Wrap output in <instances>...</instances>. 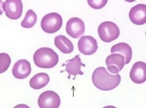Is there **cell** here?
<instances>
[{
	"mask_svg": "<svg viewBox=\"0 0 146 108\" xmlns=\"http://www.w3.org/2000/svg\"><path fill=\"white\" fill-rule=\"evenodd\" d=\"M106 64L110 73L118 74L125 66V59L120 54H112L106 58Z\"/></svg>",
	"mask_w": 146,
	"mask_h": 108,
	"instance_id": "obj_9",
	"label": "cell"
},
{
	"mask_svg": "<svg viewBox=\"0 0 146 108\" xmlns=\"http://www.w3.org/2000/svg\"><path fill=\"white\" fill-rule=\"evenodd\" d=\"M79 51L85 55H91L95 53L98 49L96 40L91 36H84L78 42Z\"/></svg>",
	"mask_w": 146,
	"mask_h": 108,
	"instance_id": "obj_8",
	"label": "cell"
},
{
	"mask_svg": "<svg viewBox=\"0 0 146 108\" xmlns=\"http://www.w3.org/2000/svg\"><path fill=\"white\" fill-rule=\"evenodd\" d=\"M129 77L136 84H142L146 80V64L142 61L135 62L131 68Z\"/></svg>",
	"mask_w": 146,
	"mask_h": 108,
	"instance_id": "obj_11",
	"label": "cell"
},
{
	"mask_svg": "<svg viewBox=\"0 0 146 108\" xmlns=\"http://www.w3.org/2000/svg\"><path fill=\"white\" fill-rule=\"evenodd\" d=\"M131 22L136 25H143L146 23V5L139 4L131 9L129 13Z\"/></svg>",
	"mask_w": 146,
	"mask_h": 108,
	"instance_id": "obj_10",
	"label": "cell"
},
{
	"mask_svg": "<svg viewBox=\"0 0 146 108\" xmlns=\"http://www.w3.org/2000/svg\"><path fill=\"white\" fill-rule=\"evenodd\" d=\"M33 61L36 66L41 68H52L59 61V56L53 49L43 47L36 51L33 55Z\"/></svg>",
	"mask_w": 146,
	"mask_h": 108,
	"instance_id": "obj_2",
	"label": "cell"
},
{
	"mask_svg": "<svg viewBox=\"0 0 146 108\" xmlns=\"http://www.w3.org/2000/svg\"><path fill=\"white\" fill-rule=\"evenodd\" d=\"M31 64L26 60H20L14 64L12 70L13 76L18 79H24L31 74Z\"/></svg>",
	"mask_w": 146,
	"mask_h": 108,
	"instance_id": "obj_12",
	"label": "cell"
},
{
	"mask_svg": "<svg viewBox=\"0 0 146 108\" xmlns=\"http://www.w3.org/2000/svg\"><path fill=\"white\" fill-rule=\"evenodd\" d=\"M11 64V58L6 53L0 54V73H3L9 68Z\"/></svg>",
	"mask_w": 146,
	"mask_h": 108,
	"instance_id": "obj_18",
	"label": "cell"
},
{
	"mask_svg": "<svg viewBox=\"0 0 146 108\" xmlns=\"http://www.w3.org/2000/svg\"><path fill=\"white\" fill-rule=\"evenodd\" d=\"M37 21V15L32 10H29L26 14L21 25L25 28H31L35 26Z\"/></svg>",
	"mask_w": 146,
	"mask_h": 108,
	"instance_id": "obj_17",
	"label": "cell"
},
{
	"mask_svg": "<svg viewBox=\"0 0 146 108\" xmlns=\"http://www.w3.org/2000/svg\"><path fill=\"white\" fill-rule=\"evenodd\" d=\"M54 44L60 51L65 54H71L74 50L72 43L67 37L63 35H59L55 38Z\"/></svg>",
	"mask_w": 146,
	"mask_h": 108,
	"instance_id": "obj_15",
	"label": "cell"
},
{
	"mask_svg": "<svg viewBox=\"0 0 146 108\" xmlns=\"http://www.w3.org/2000/svg\"><path fill=\"white\" fill-rule=\"evenodd\" d=\"M89 5L94 9H100L105 6L108 0H88Z\"/></svg>",
	"mask_w": 146,
	"mask_h": 108,
	"instance_id": "obj_19",
	"label": "cell"
},
{
	"mask_svg": "<svg viewBox=\"0 0 146 108\" xmlns=\"http://www.w3.org/2000/svg\"><path fill=\"white\" fill-rule=\"evenodd\" d=\"M2 7L6 16L12 20H17L23 13V3L20 0H7Z\"/></svg>",
	"mask_w": 146,
	"mask_h": 108,
	"instance_id": "obj_6",
	"label": "cell"
},
{
	"mask_svg": "<svg viewBox=\"0 0 146 108\" xmlns=\"http://www.w3.org/2000/svg\"><path fill=\"white\" fill-rule=\"evenodd\" d=\"M61 104L60 97L54 91L43 92L38 99V105L40 108H58Z\"/></svg>",
	"mask_w": 146,
	"mask_h": 108,
	"instance_id": "obj_5",
	"label": "cell"
},
{
	"mask_svg": "<svg viewBox=\"0 0 146 108\" xmlns=\"http://www.w3.org/2000/svg\"><path fill=\"white\" fill-rule=\"evenodd\" d=\"M42 30L48 33H54L60 30L62 26V18L59 14L50 13L43 17L41 21Z\"/></svg>",
	"mask_w": 146,
	"mask_h": 108,
	"instance_id": "obj_4",
	"label": "cell"
},
{
	"mask_svg": "<svg viewBox=\"0 0 146 108\" xmlns=\"http://www.w3.org/2000/svg\"><path fill=\"white\" fill-rule=\"evenodd\" d=\"M98 34L102 41L109 43L118 39L120 30L115 23L107 21L100 25L98 27Z\"/></svg>",
	"mask_w": 146,
	"mask_h": 108,
	"instance_id": "obj_3",
	"label": "cell"
},
{
	"mask_svg": "<svg viewBox=\"0 0 146 108\" xmlns=\"http://www.w3.org/2000/svg\"><path fill=\"white\" fill-rule=\"evenodd\" d=\"M121 81L119 74L112 75L103 67L97 68L92 74V81L96 88L103 91L112 90L117 87Z\"/></svg>",
	"mask_w": 146,
	"mask_h": 108,
	"instance_id": "obj_1",
	"label": "cell"
},
{
	"mask_svg": "<svg viewBox=\"0 0 146 108\" xmlns=\"http://www.w3.org/2000/svg\"><path fill=\"white\" fill-rule=\"evenodd\" d=\"M66 32L71 38L78 39L84 33V23L82 19L78 17L71 18L67 23Z\"/></svg>",
	"mask_w": 146,
	"mask_h": 108,
	"instance_id": "obj_7",
	"label": "cell"
},
{
	"mask_svg": "<svg viewBox=\"0 0 146 108\" xmlns=\"http://www.w3.org/2000/svg\"><path fill=\"white\" fill-rule=\"evenodd\" d=\"M50 80V78L46 73H40L35 75L30 80L29 84L31 87L35 90H39L48 84Z\"/></svg>",
	"mask_w": 146,
	"mask_h": 108,
	"instance_id": "obj_16",
	"label": "cell"
},
{
	"mask_svg": "<svg viewBox=\"0 0 146 108\" xmlns=\"http://www.w3.org/2000/svg\"><path fill=\"white\" fill-rule=\"evenodd\" d=\"M67 64H64L62 66H66V69L64 71H62L61 73H63L64 71H67L68 73L69 76L68 77V79H70V77L71 75L74 76V78H73L75 80L77 74L83 76L84 73L81 71L82 67H86V65L83 64L81 61V59L80 58V55H77L72 59L67 61Z\"/></svg>",
	"mask_w": 146,
	"mask_h": 108,
	"instance_id": "obj_13",
	"label": "cell"
},
{
	"mask_svg": "<svg viewBox=\"0 0 146 108\" xmlns=\"http://www.w3.org/2000/svg\"><path fill=\"white\" fill-rule=\"evenodd\" d=\"M112 54H118L122 55L125 59V64H128L132 59L133 51L131 46L124 42H121L111 48Z\"/></svg>",
	"mask_w": 146,
	"mask_h": 108,
	"instance_id": "obj_14",
	"label": "cell"
}]
</instances>
